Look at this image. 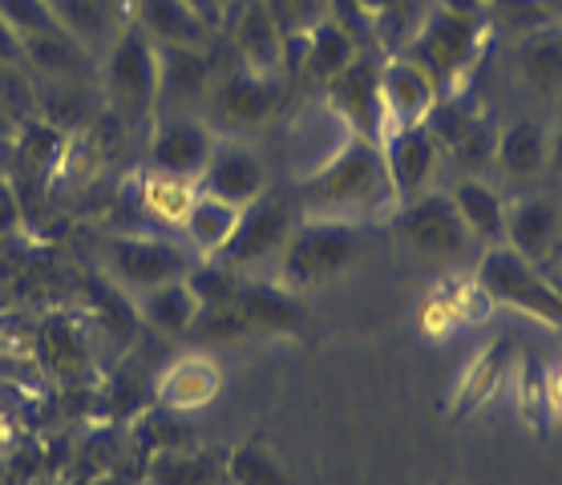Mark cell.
<instances>
[{
    "mask_svg": "<svg viewBox=\"0 0 562 485\" xmlns=\"http://www.w3.org/2000/svg\"><path fill=\"white\" fill-rule=\"evenodd\" d=\"M0 110L9 114V122H13L16 129L41 114L37 81H33V74H29L25 65L0 61Z\"/></svg>",
    "mask_w": 562,
    "mask_h": 485,
    "instance_id": "cell-36",
    "label": "cell"
},
{
    "mask_svg": "<svg viewBox=\"0 0 562 485\" xmlns=\"http://www.w3.org/2000/svg\"><path fill=\"white\" fill-rule=\"evenodd\" d=\"M45 4H49V13L57 16V25H61L77 45H86L90 53L110 49L130 16L126 9H117L110 0H45Z\"/></svg>",
    "mask_w": 562,
    "mask_h": 485,
    "instance_id": "cell-23",
    "label": "cell"
},
{
    "mask_svg": "<svg viewBox=\"0 0 562 485\" xmlns=\"http://www.w3.org/2000/svg\"><path fill=\"white\" fill-rule=\"evenodd\" d=\"M396 4H401V0H357V9L364 16H369L372 25H376V21H381V16L389 13V9H396Z\"/></svg>",
    "mask_w": 562,
    "mask_h": 485,
    "instance_id": "cell-49",
    "label": "cell"
},
{
    "mask_svg": "<svg viewBox=\"0 0 562 485\" xmlns=\"http://www.w3.org/2000/svg\"><path fill=\"white\" fill-rule=\"evenodd\" d=\"M138 199L146 206V215L158 218V223H170V227H182L187 211L199 199V182L194 179H175V174H158V170H146L138 182Z\"/></svg>",
    "mask_w": 562,
    "mask_h": 485,
    "instance_id": "cell-30",
    "label": "cell"
},
{
    "mask_svg": "<svg viewBox=\"0 0 562 485\" xmlns=\"http://www.w3.org/2000/svg\"><path fill=\"white\" fill-rule=\"evenodd\" d=\"M134 312L142 316V324H150L154 332L187 336L194 316H199V300H194V292L187 287V280H175V283H158L150 292H138Z\"/></svg>",
    "mask_w": 562,
    "mask_h": 485,
    "instance_id": "cell-28",
    "label": "cell"
},
{
    "mask_svg": "<svg viewBox=\"0 0 562 485\" xmlns=\"http://www.w3.org/2000/svg\"><path fill=\"white\" fill-rule=\"evenodd\" d=\"M105 93L134 126L158 110V45L134 21H126L105 49Z\"/></svg>",
    "mask_w": 562,
    "mask_h": 485,
    "instance_id": "cell-5",
    "label": "cell"
},
{
    "mask_svg": "<svg viewBox=\"0 0 562 485\" xmlns=\"http://www.w3.org/2000/svg\"><path fill=\"white\" fill-rule=\"evenodd\" d=\"M449 199H453L461 223H465L473 239H482L486 247L506 243V203H502V194L490 182L465 179L449 191Z\"/></svg>",
    "mask_w": 562,
    "mask_h": 485,
    "instance_id": "cell-27",
    "label": "cell"
},
{
    "mask_svg": "<svg viewBox=\"0 0 562 485\" xmlns=\"http://www.w3.org/2000/svg\"><path fill=\"white\" fill-rule=\"evenodd\" d=\"M227 477L231 485H292L276 453H268L263 441H244L227 453Z\"/></svg>",
    "mask_w": 562,
    "mask_h": 485,
    "instance_id": "cell-34",
    "label": "cell"
},
{
    "mask_svg": "<svg viewBox=\"0 0 562 485\" xmlns=\"http://www.w3.org/2000/svg\"><path fill=\"white\" fill-rule=\"evenodd\" d=\"M357 61V41L348 37L336 21H316L307 29V61L304 74H312L316 81H333L336 74H345L348 65Z\"/></svg>",
    "mask_w": 562,
    "mask_h": 485,
    "instance_id": "cell-31",
    "label": "cell"
},
{
    "mask_svg": "<svg viewBox=\"0 0 562 485\" xmlns=\"http://www.w3.org/2000/svg\"><path fill=\"white\" fill-rule=\"evenodd\" d=\"M486 41H490V29L482 25V16H453L446 9H434L422 21L417 37L409 41L405 57L417 61L425 74L434 77L441 98H458L461 77L470 74L473 61L482 57Z\"/></svg>",
    "mask_w": 562,
    "mask_h": 485,
    "instance_id": "cell-3",
    "label": "cell"
},
{
    "mask_svg": "<svg viewBox=\"0 0 562 485\" xmlns=\"http://www.w3.org/2000/svg\"><path fill=\"white\" fill-rule=\"evenodd\" d=\"M215 134L203 117L194 114H167L158 117V126L150 134V150H146V162L158 174H175V179H194L206 170L211 162V150H215Z\"/></svg>",
    "mask_w": 562,
    "mask_h": 485,
    "instance_id": "cell-10",
    "label": "cell"
},
{
    "mask_svg": "<svg viewBox=\"0 0 562 485\" xmlns=\"http://www.w3.org/2000/svg\"><path fill=\"white\" fill-rule=\"evenodd\" d=\"M13 134H16V126H13V122H9V114L0 110V138H13Z\"/></svg>",
    "mask_w": 562,
    "mask_h": 485,
    "instance_id": "cell-51",
    "label": "cell"
},
{
    "mask_svg": "<svg viewBox=\"0 0 562 485\" xmlns=\"http://www.w3.org/2000/svg\"><path fill=\"white\" fill-rule=\"evenodd\" d=\"M364 251V230L348 218L300 215L292 239L280 251V283L288 292H304L316 283L345 275Z\"/></svg>",
    "mask_w": 562,
    "mask_h": 485,
    "instance_id": "cell-2",
    "label": "cell"
},
{
    "mask_svg": "<svg viewBox=\"0 0 562 485\" xmlns=\"http://www.w3.org/2000/svg\"><path fill=\"white\" fill-rule=\"evenodd\" d=\"M110 4H117V9H126L130 13V0H110Z\"/></svg>",
    "mask_w": 562,
    "mask_h": 485,
    "instance_id": "cell-52",
    "label": "cell"
},
{
    "mask_svg": "<svg viewBox=\"0 0 562 485\" xmlns=\"http://www.w3.org/2000/svg\"><path fill=\"white\" fill-rule=\"evenodd\" d=\"M211 86V57L187 45H158V110L182 114V105L203 98Z\"/></svg>",
    "mask_w": 562,
    "mask_h": 485,
    "instance_id": "cell-19",
    "label": "cell"
},
{
    "mask_svg": "<svg viewBox=\"0 0 562 485\" xmlns=\"http://www.w3.org/2000/svg\"><path fill=\"white\" fill-rule=\"evenodd\" d=\"M324 102L333 105L336 114L345 117L348 129L360 134V138H369L381 146V69L369 61V57H360L348 65L345 74H336L328 81V98Z\"/></svg>",
    "mask_w": 562,
    "mask_h": 485,
    "instance_id": "cell-12",
    "label": "cell"
},
{
    "mask_svg": "<svg viewBox=\"0 0 562 485\" xmlns=\"http://www.w3.org/2000/svg\"><path fill=\"white\" fill-rule=\"evenodd\" d=\"M441 102L434 77L425 74L422 65L409 61L405 53H396L381 65V142L396 129L409 126H425L434 105Z\"/></svg>",
    "mask_w": 562,
    "mask_h": 485,
    "instance_id": "cell-9",
    "label": "cell"
},
{
    "mask_svg": "<svg viewBox=\"0 0 562 485\" xmlns=\"http://www.w3.org/2000/svg\"><path fill=\"white\" fill-rule=\"evenodd\" d=\"M223 388V372L211 357H179L158 381H154V405L175 413L206 409Z\"/></svg>",
    "mask_w": 562,
    "mask_h": 485,
    "instance_id": "cell-17",
    "label": "cell"
},
{
    "mask_svg": "<svg viewBox=\"0 0 562 485\" xmlns=\"http://www.w3.org/2000/svg\"><path fill=\"white\" fill-rule=\"evenodd\" d=\"M227 458L218 449H162L146 458V485H223Z\"/></svg>",
    "mask_w": 562,
    "mask_h": 485,
    "instance_id": "cell-25",
    "label": "cell"
},
{
    "mask_svg": "<svg viewBox=\"0 0 562 485\" xmlns=\"http://www.w3.org/2000/svg\"><path fill=\"white\" fill-rule=\"evenodd\" d=\"M510 369H514V340L506 332H498L486 348H477L470 357V364L461 369L446 413L453 421H465V417H473L477 409H486L490 401L498 396L502 384H506Z\"/></svg>",
    "mask_w": 562,
    "mask_h": 485,
    "instance_id": "cell-13",
    "label": "cell"
},
{
    "mask_svg": "<svg viewBox=\"0 0 562 485\" xmlns=\"http://www.w3.org/2000/svg\"><path fill=\"white\" fill-rule=\"evenodd\" d=\"M389 223L422 256H461L473 239L449 194H417V199H405L393 211Z\"/></svg>",
    "mask_w": 562,
    "mask_h": 485,
    "instance_id": "cell-8",
    "label": "cell"
},
{
    "mask_svg": "<svg viewBox=\"0 0 562 485\" xmlns=\"http://www.w3.org/2000/svg\"><path fill=\"white\" fill-rule=\"evenodd\" d=\"M295 187H300V215L348 218L360 227L393 218V211L401 206L393 182H389L381 146L360 134L345 142V150L336 154L328 167H319L316 174H307Z\"/></svg>",
    "mask_w": 562,
    "mask_h": 485,
    "instance_id": "cell-1",
    "label": "cell"
},
{
    "mask_svg": "<svg viewBox=\"0 0 562 485\" xmlns=\"http://www.w3.org/2000/svg\"><path fill=\"white\" fill-rule=\"evenodd\" d=\"M187 287L194 292L199 307L227 304V300H235V292H239V275H235L227 263H218V259H199V263L187 271Z\"/></svg>",
    "mask_w": 562,
    "mask_h": 485,
    "instance_id": "cell-38",
    "label": "cell"
},
{
    "mask_svg": "<svg viewBox=\"0 0 562 485\" xmlns=\"http://www.w3.org/2000/svg\"><path fill=\"white\" fill-rule=\"evenodd\" d=\"M41 357L65 384H93L98 381V364H93V348L86 340V328L69 316H49L41 328Z\"/></svg>",
    "mask_w": 562,
    "mask_h": 485,
    "instance_id": "cell-22",
    "label": "cell"
},
{
    "mask_svg": "<svg viewBox=\"0 0 562 485\" xmlns=\"http://www.w3.org/2000/svg\"><path fill=\"white\" fill-rule=\"evenodd\" d=\"M0 16H4L21 37H33V33H65L45 0H0Z\"/></svg>",
    "mask_w": 562,
    "mask_h": 485,
    "instance_id": "cell-40",
    "label": "cell"
},
{
    "mask_svg": "<svg viewBox=\"0 0 562 485\" xmlns=\"http://www.w3.org/2000/svg\"><path fill=\"white\" fill-rule=\"evenodd\" d=\"M235 304L244 307V316L259 332H280V336H304V307L283 283L268 280H239Z\"/></svg>",
    "mask_w": 562,
    "mask_h": 485,
    "instance_id": "cell-20",
    "label": "cell"
},
{
    "mask_svg": "<svg viewBox=\"0 0 562 485\" xmlns=\"http://www.w3.org/2000/svg\"><path fill=\"white\" fill-rule=\"evenodd\" d=\"M194 247L167 239V235H105L102 239V271L122 292H150L158 283L187 280L194 268Z\"/></svg>",
    "mask_w": 562,
    "mask_h": 485,
    "instance_id": "cell-4",
    "label": "cell"
},
{
    "mask_svg": "<svg viewBox=\"0 0 562 485\" xmlns=\"http://www.w3.org/2000/svg\"><path fill=\"white\" fill-rule=\"evenodd\" d=\"M554 230H559V206L550 199H518L506 206V247H514L518 256H547Z\"/></svg>",
    "mask_w": 562,
    "mask_h": 485,
    "instance_id": "cell-26",
    "label": "cell"
},
{
    "mask_svg": "<svg viewBox=\"0 0 562 485\" xmlns=\"http://www.w3.org/2000/svg\"><path fill=\"white\" fill-rule=\"evenodd\" d=\"M187 4H191L194 13L203 16V21H206L211 29L223 25V4H218V0H187Z\"/></svg>",
    "mask_w": 562,
    "mask_h": 485,
    "instance_id": "cell-46",
    "label": "cell"
},
{
    "mask_svg": "<svg viewBox=\"0 0 562 485\" xmlns=\"http://www.w3.org/2000/svg\"><path fill=\"white\" fill-rule=\"evenodd\" d=\"M0 61L25 65V37H21L4 16H0Z\"/></svg>",
    "mask_w": 562,
    "mask_h": 485,
    "instance_id": "cell-44",
    "label": "cell"
},
{
    "mask_svg": "<svg viewBox=\"0 0 562 485\" xmlns=\"http://www.w3.org/2000/svg\"><path fill=\"white\" fill-rule=\"evenodd\" d=\"M437 146L434 134L425 126H409V129H396L381 142L384 154V167H389V182H393L396 203L405 199H417V194L434 182L437 174Z\"/></svg>",
    "mask_w": 562,
    "mask_h": 485,
    "instance_id": "cell-14",
    "label": "cell"
},
{
    "mask_svg": "<svg viewBox=\"0 0 562 485\" xmlns=\"http://www.w3.org/2000/svg\"><path fill=\"white\" fill-rule=\"evenodd\" d=\"M239 211L244 206H231L223 199H211V194H199L194 206L182 218V235H187V247H194L203 259H215L227 239L239 227Z\"/></svg>",
    "mask_w": 562,
    "mask_h": 485,
    "instance_id": "cell-29",
    "label": "cell"
},
{
    "mask_svg": "<svg viewBox=\"0 0 562 485\" xmlns=\"http://www.w3.org/2000/svg\"><path fill=\"white\" fill-rule=\"evenodd\" d=\"M25 69L49 81H86L93 77V53L69 33H33L25 37Z\"/></svg>",
    "mask_w": 562,
    "mask_h": 485,
    "instance_id": "cell-24",
    "label": "cell"
},
{
    "mask_svg": "<svg viewBox=\"0 0 562 485\" xmlns=\"http://www.w3.org/2000/svg\"><path fill=\"white\" fill-rule=\"evenodd\" d=\"M295 211L283 194H259L256 203H247L239 211V227L227 239V247L218 251V263H227L231 271L239 268H256L263 259H280L283 243L292 239L295 230Z\"/></svg>",
    "mask_w": 562,
    "mask_h": 485,
    "instance_id": "cell-7",
    "label": "cell"
},
{
    "mask_svg": "<svg viewBox=\"0 0 562 485\" xmlns=\"http://www.w3.org/2000/svg\"><path fill=\"white\" fill-rule=\"evenodd\" d=\"M218 4H223V13H227V4H235V0H218Z\"/></svg>",
    "mask_w": 562,
    "mask_h": 485,
    "instance_id": "cell-54",
    "label": "cell"
},
{
    "mask_svg": "<svg viewBox=\"0 0 562 485\" xmlns=\"http://www.w3.org/2000/svg\"><path fill=\"white\" fill-rule=\"evenodd\" d=\"M280 93V74H256V69L239 65L235 74L223 77V86L215 90L211 105L231 126H259V122H268L276 114Z\"/></svg>",
    "mask_w": 562,
    "mask_h": 485,
    "instance_id": "cell-16",
    "label": "cell"
},
{
    "mask_svg": "<svg viewBox=\"0 0 562 485\" xmlns=\"http://www.w3.org/2000/svg\"><path fill=\"white\" fill-rule=\"evenodd\" d=\"M251 332V324H247L244 307L227 300V304H211V307H199V316H194L191 332L199 345H227V340H239V336Z\"/></svg>",
    "mask_w": 562,
    "mask_h": 485,
    "instance_id": "cell-37",
    "label": "cell"
},
{
    "mask_svg": "<svg viewBox=\"0 0 562 485\" xmlns=\"http://www.w3.org/2000/svg\"><path fill=\"white\" fill-rule=\"evenodd\" d=\"M130 21H134L154 45L206 49V41L215 33L187 0H130Z\"/></svg>",
    "mask_w": 562,
    "mask_h": 485,
    "instance_id": "cell-18",
    "label": "cell"
},
{
    "mask_svg": "<svg viewBox=\"0 0 562 485\" xmlns=\"http://www.w3.org/2000/svg\"><path fill=\"white\" fill-rule=\"evenodd\" d=\"M518 65L522 74L538 86H554L562 81V33L559 29H542L518 45Z\"/></svg>",
    "mask_w": 562,
    "mask_h": 485,
    "instance_id": "cell-35",
    "label": "cell"
},
{
    "mask_svg": "<svg viewBox=\"0 0 562 485\" xmlns=\"http://www.w3.org/2000/svg\"><path fill=\"white\" fill-rule=\"evenodd\" d=\"M268 187V170L259 162V154L247 146V142H215L211 150V162L199 174V194H211V199H223L231 206H247L256 203Z\"/></svg>",
    "mask_w": 562,
    "mask_h": 485,
    "instance_id": "cell-11",
    "label": "cell"
},
{
    "mask_svg": "<svg viewBox=\"0 0 562 485\" xmlns=\"http://www.w3.org/2000/svg\"><path fill=\"white\" fill-rule=\"evenodd\" d=\"M235 49L247 69L256 74H280L283 57V29L280 16L271 13L268 0H244L235 13Z\"/></svg>",
    "mask_w": 562,
    "mask_h": 485,
    "instance_id": "cell-21",
    "label": "cell"
},
{
    "mask_svg": "<svg viewBox=\"0 0 562 485\" xmlns=\"http://www.w3.org/2000/svg\"><path fill=\"white\" fill-rule=\"evenodd\" d=\"M21 218H25V203H21V194H16V182L0 179V235H9V230L21 227Z\"/></svg>",
    "mask_w": 562,
    "mask_h": 485,
    "instance_id": "cell-43",
    "label": "cell"
},
{
    "mask_svg": "<svg viewBox=\"0 0 562 485\" xmlns=\"http://www.w3.org/2000/svg\"><path fill=\"white\" fill-rule=\"evenodd\" d=\"M550 170H562V122L554 129V142H550Z\"/></svg>",
    "mask_w": 562,
    "mask_h": 485,
    "instance_id": "cell-50",
    "label": "cell"
},
{
    "mask_svg": "<svg viewBox=\"0 0 562 485\" xmlns=\"http://www.w3.org/2000/svg\"><path fill=\"white\" fill-rule=\"evenodd\" d=\"M547 393H550V421L562 425V364H559V369H550Z\"/></svg>",
    "mask_w": 562,
    "mask_h": 485,
    "instance_id": "cell-45",
    "label": "cell"
},
{
    "mask_svg": "<svg viewBox=\"0 0 562 485\" xmlns=\"http://www.w3.org/2000/svg\"><path fill=\"white\" fill-rule=\"evenodd\" d=\"M437 292L453 304V312H458V319H461V328L486 324V316L494 312V300H490V292L477 283V275H453V280L437 283Z\"/></svg>",
    "mask_w": 562,
    "mask_h": 485,
    "instance_id": "cell-39",
    "label": "cell"
},
{
    "mask_svg": "<svg viewBox=\"0 0 562 485\" xmlns=\"http://www.w3.org/2000/svg\"><path fill=\"white\" fill-rule=\"evenodd\" d=\"M494 158L502 162L506 174H518V179L538 174V170L547 167V129L538 126V122H530V117L514 122V126H506L498 134Z\"/></svg>",
    "mask_w": 562,
    "mask_h": 485,
    "instance_id": "cell-32",
    "label": "cell"
},
{
    "mask_svg": "<svg viewBox=\"0 0 562 485\" xmlns=\"http://www.w3.org/2000/svg\"><path fill=\"white\" fill-rule=\"evenodd\" d=\"M477 283L490 292L494 304H506L522 316L547 324V328H562V300L554 292V283L535 271V263L526 256H518L514 247L498 243L490 247L482 263H477Z\"/></svg>",
    "mask_w": 562,
    "mask_h": 485,
    "instance_id": "cell-6",
    "label": "cell"
},
{
    "mask_svg": "<svg viewBox=\"0 0 562 485\" xmlns=\"http://www.w3.org/2000/svg\"><path fill=\"white\" fill-rule=\"evenodd\" d=\"M514 372H518V376H514V405H518L522 421L530 425L538 437H547L550 433V393H547L550 369L535 352H526Z\"/></svg>",
    "mask_w": 562,
    "mask_h": 485,
    "instance_id": "cell-33",
    "label": "cell"
},
{
    "mask_svg": "<svg viewBox=\"0 0 562 485\" xmlns=\"http://www.w3.org/2000/svg\"><path fill=\"white\" fill-rule=\"evenodd\" d=\"M494 150H498V134H494V126L477 122V126H473L470 134H465V138H461L449 154H458L461 167H477V162L494 158Z\"/></svg>",
    "mask_w": 562,
    "mask_h": 485,
    "instance_id": "cell-42",
    "label": "cell"
},
{
    "mask_svg": "<svg viewBox=\"0 0 562 485\" xmlns=\"http://www.w3.org/2000/svg\"><path fill=\"white\" fill-rule=\"evenodd\" d=\"M352 138V129L328 102L307 105L304 114L295 117L292 126V162H295V182H304L307 174H316L319 167H328L336 154L345 150V142Z\"/></svg>",
    "mask_w": 562,
    "mask_h": 485,
    "instance_id": "cell-15",
    "label": "cell"
},
{
    "mask_svg": "<svg viewBox=\"0 0 562 485\" xmlns=\"http://www.w3.org/2000/svg\"><path fill=\"white\" fill-rule=\"evenodd\" d=\"M16 170V134L13 138H0V179H13Z\"/></svg>",
    "mask_w": 562,
    "mask_h": 485,
    "instance_id": "cell-47",
    "label": "cell"
},
{
    "mask_svg": "<svg viewBox=\"0 0 562 485\" xmlns=\"http://www.w3.org/2000/svg\"><path fill=\"white\" fill-rule=\"evenodd\" d=\"M550 283H554V292H559V300H562V280H550Z\"/></svg>",
    "mask_w": 562,
    "mask_h": 485,
    "instance_id": "cell-53",
    "label": "cell"
},
{
    "mask_svg": "<svg viewBox=\"0 0 562 485\" xmlns=\"http://www.w3.org/2000/svg\"><path fill=\"white\" fill-rule=\"evenodd\" d=\"M417 324H422V332L429 336V340H446V336H453V328H461L453 304H449L437 287L429 292V300L422 304V312H417Z\"/></svg>",
    "mask_w": 562,
    "mask_h": 485,
    "instance_id": "cell-41",
    "label": "cell"
},
{
    "mask_svg": "<svg viewBox=\"0 0 562 485\" xmlns=\"http://www.w3.org/2000/svg\"><path fill=\"white\" fill-rule=\"evenodd\" d=\"M437 9L453 16H482V0H437Z\"/></svg>",
    "mask_w": 562,
    "mask_h": 485,
    "instance_id": "cell-48",
    "label": "cell"
}]
</instances>
